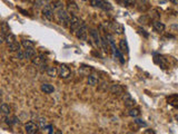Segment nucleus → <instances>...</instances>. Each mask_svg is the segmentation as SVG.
<instances>
[{
  "label": "nucleus",
  "mask_w": 178,
  "mask_h": 134,
  "mask_svg": "<svg viewBox=\"0 0 178 134\" xmlns=\"http://www.w3.org/2000/svg\"><path fill=\"white\" fill-rule=\"evenodd\" d=\"M38 125L33 122H28L25 125V130L27 134H36L38 132Z\"/></svg>",
  "instance_id": "8"
},
{
  "label": "nucleus",
  "mask_w": 178,
  "mask_h": 134,
  "mask_svg": "<svg viewBox=\"0 0 178 134\" xmlns=\"http://www.w3.org/2000/svg\"><path fill=\"white\" fill-rule=\"evenodd\" d=\"M37 125H38V127H40V128L47 127V121H46V118H44V117H39L38 122H37Z\"/></svg>",
  "instance_id": "26"
},
{
  "label": "nucleus",
  "mask_w": 178,
  "mask_h": 134,
  "mask_svg": "<svg viewBox=\"0 0 178 134\" xmlns=\"http://www.w3.org/2000/svg\"><path fill=\"white\" fill-rule=\"evenodd\" d=\"M90 37H91V39L94 40V42L97 46H100V44H101V38H100L99 36V33H98L97 29H90Z\"/></svg>",
  "instance_id": "11"
},
{
  "label": "nucleus",
  "mask_w": 178,
  "mask_h": 134,
  "mask_svg": "<svg viewBox=\"0 0 178 134\" xmlns=\"http://www.w3.org/2000/svg\"><path fill=\"white\" fill-rule=\"evenodd\" d=\"M21 46L25 49H27V48H33L35 47V42H31V40H28V39H23L21 42Z\"/></svg>",
  "instance_id": "22"
},
{
  "label": "nucleus",
  "mask_w": 178,
  "mask_h": 134,
  "mask_svg": "<svg viewBox=\"0 0 178 134\" xmlns=\"http://www.w3.org/2000/svg\"><path fill=\"white\" fill-rule=\"evenodd\" d=\"M5 42H7L8 45H12L14 42H17V39H16V36H15L14 34H11V33H9L7 36L5 37Z\"/></svg>",
  "instance_id": "21"
},
{
  "label": "nucleus",
  "mask_w": 178,
  "mask_h": 134,
  "mask_svg": "<svg viewBox=\"0 0 178 134\" xmlns=\"http://www.w3.org/2000/svg\"><path fill=\"white\" fill-rule=\"evenodd\" d=\"M153 28L156 33L160 34L165 30V25L161 21H159V20H156V21H154V24H153Z\"/></svg>",
  "instance_id": "13"
},
{
  "label": "nucleus",
  "mask_w": 178,
  "mask_h": 134,
  "mask_svg": "<svg viewBox=\"0 0 178 134\" xmlns=\"http://www.w3.org/2000/svg\"><path fill=\"white\" fill-rule=\"evenodd\" d=\"M129 134H130V133H129Z\"/></svg>",
  "instance_id": "36"
},
{
  "label": "nucleus",
  "mask_w": 178,
  "mask_h": 134,
  "mask_svg": "<svg viewBox=\"0 0 178 134\" xmlns=\"http://www.w3.org/2000/svg\"><path fill=\"white\" fill-rule=\"evenodd\" d=\"M42 16L47 20L51 21V20L53 19V17H55V10H53V6L49 5V3L44 5V8H42Z\"/></svg>",
  "instance_id": "5"
},
{
  "label": "nucleus",
  "mask_w": 178,
  "mask_h": 134,
  "mask_svg": "<svg viewBox=\"0 0 178 134\" xmlns=\"http://www.w3.org/2000/svg\"><path fill=\"white\" fill-rule=\"evenodd\" d=\"M20 48H21V44H19L18 42H14L12 45H9V50H10L11 53H14V51H19Z\"/></svg>",
  "instance_id": "23"
},
{
  "label": "nucleus",
  "mask_w": 178,
  "mask_h": 134,
  "mask_svg": "<svg viewBox=\"0 0 178 134\" xmlns=\"http://www.w3.org/2000/svg\"><path fill=\"white\" fill-rule=\"evenodd\" d=\"M122 100H124V104H125L126 107H128V109H131V107H134V105H135V100H134L133 97H131V95L129 94V93H125V94L122 95Z\"/></svg>",
  "instance_id": "7"
},
{
  "label": "nucleus",
  "mask_w": 178,
  "mask_h": 134,
  "mask_svg": "<svg viewBox=\"0 0 178 134\" xmlns=\"http://www.w3.org/2000/svg\"><path fill=\"white\" fill-rule=\"evenodd\" d=\"M0 105H1V104H0Z\"/></svg>",
  "instance_id": "35"
},
{
  "label": "nucleus",
  "mask_w": 178,
  "mask_h": 134,
  "mask_svg": "<svg viewBox=\"0 0 178 134\" xmlns=\"http://www.w3.org/2000/svg\"><path fill=\"white\" fill-rule=\"evenodd\" d=\"M90 5L95 8L98 9H103L105 11H108L112 9V6L109 1L107 0H90Z\"/></svg>",
  "instance_id": "2"
},
{
  "label": "nucleus",
  "mask_w": 178,
  "mask_h": 134,
  "mask_svg": "<svg viewBox=\"0 0 178 134\" xmlns=\"http://www.w3.org/2000/svg\"><path fill=\"white\" fill-rule=\"evenodd\" d=\"M3 42H5V38L2 36H0V44H2Z\"/></svg>",
  "instance_id": "32"
},
{
  "label": "nucleus",
  "mask_w": 178,
  "mask_h": 134,
  "mask_svg": "<svg viewBox=\"0 0 178 134\" xmlns=\"http://www.w3.org/2000/svg\"><path fill=\"white\" fill-rule=\"evenodd\" d=\"M41 91L44 94H51V93L55 92V87H53V85H51L49 83H44L41 85Z\"/></svg>",
  "instance_id": "14"
},
{
  "label": "nucleus",
  "mask_w": 178,
  "mask_h": 134,
  "mask_svg": "<svg viewBox=\"0 0 178 134\" xmlns=\"http://www.w3.org/2000/svg\"><path fill=\"white\" fill-rule=\"evenodd\" d=\"M68 14H71V16H77L79 12V8H78L77 3L75 1H69L68 2Z\"/></svg>",
  "instance_id": "10"
},
{
  "label": "nucleus",
  "mask_w": 178,
  "mask_h": 134,
  "mask_svg": "<svg viewBox=\"0 0 178 134\" xmlns=\"http://www.w3.org/2000/svg\"><path fill=\"white\" fill-rule=\"evenodd\" d=\"M0 113L2 115H5V116H9V114H10V107H9L8 104L2 103L0 105Z\"/></svg>",
  "instance_id": "18"
},
{
  "label": "nucleus",
  "mask_w": 178,
  "mask_h": 134,
  "mask_svg": "<svg viewBox=\"0 0 178 134\" xmlns=\"http://www.w3.org/2000/svg\"><path fill=\"white\" fill-rule=\"evenodd\" d=\"M57 70H58L59 77H61V78H67L68 76L70 75L69 67L66 66V65H60V66L57 68Z\"/></svg>",
  "instance_id": "9"
},
{
  "label": "nucleus",
  "mask_w": 178,
  "mask_h": 134,
  "mask_svg": "<svg viewBox=\"0 0 178 134\" xmlns=\"http://www.w3.org/2000/svg\"><path fill=\"white\" fill-rule=\"evenodd\" d=\"M110 92L115 95H120L124 93V89H122V87L120 86V85H118V84H114V85L110 86Z\"/></svg>",
  "instance_id": "16"
},
{
  "label": "nucleus",
  "mask_w": 178,
  "mask_h": 134,
  "mask_svg": "<svg viewBox=\"0 0 178 134\" xmlns=\"http://www.w3.org/2000/svg\"><path fill=\"white\" fill-rule=\"evenodd\" d=\"M75 35L79 40H83V42H86L87 39H88V29H87V25L85 22H83L80 25V27L76 30Z\"/></svg>",
  "instance_id": "4"
},
{
  "label": "nucleus",
  "mask_w": 178,
  "mask_h": 134,
  "mask_svg": "<svg viewBox=\"0 0 178 134\" xmlns=\"http://www.w3.org/2000/svg\"><path fill=\"white\" fill-rule=\"evenodd\" d=\"M55 17H56V19L58 20L60 24L67 25V24H69V21H70L69 14H68V11L65 10L64 8H60V9H58V10H56Z\"/></svg>",
  "instance_id": "1"
},
{
  "label": "nucleus",
  "mask_w": 178,
  "mask_h": 134,
  "mask_svg": "<svg viewBox=\"0 0 178 134\" xmlns=\"http://www.w3.org/2000/svg\"><path fill=\"white\" fill-rule=\"evenodd\" d=\"M120 1L124 6H130L135 3V0H120Z\"/></svg>",
  "instance_id": "28"
},
{
  "label": "nucleus",
  "mask_w": 178,
  "mask_h": 134,
  "mask_svg": "<svg viewBox=\"0 0 178 134\" xmlns=\"http://www.w3.org/2000/svg\"><path fill=\"white\" fill-rule=\"evenodd\" d=\"M17 58L18 59H25V51H22V50H19V51H17Z\"/></svg>",
  "instance_id": "29"
},
{
  "label": "nucleus",
  "mask_w": 178,
  "mask_h": 134,
  "mask_svg": "<svg viewBox=\"0 0 178 134\" xmlns=\"http://www.w3.org/2000/svg\"><path fill=\"white\" fill-rule=\"evenodd\" d=\"M87 83H88V85H90V86H96L98 83V78L96 75H94V74H91V75H89L88 78H87Z\"/></svg>",
  "instance_id": "20"
},
{
  "label": "nucleus",
  "mask_w": 178,
  "mask_h": 134,
  "mask_svg": "<svg viewBox=\"0 0 178 134\" xmlns=\"http://www.w3.org/2000/svg\"><path fill=\"white\" fill-rule=\"evenodd\" d=\"M167 102L169 105L178 109V94H172L169 96H167Z\"/></svg>",
  "instance_id": "12"
},
{
  "label": "nucleus",
  "mask_w": 178,
  "mask_h": 134,
  "mask_svg": "<svg viewBox=\"0 0 178 134\" xmlns=\"http://www.w3.org/2000/svg\"><path fill=\"white\" fill-rule=\"evenodd\" d=\"M119 49L120 51L124 54H127L128 51H129V47H128V44L126 39H121L119 42Z\"/></svg>",
  "instance_id": "17"
},
{
  "label": "nucleus",
  "mask_w": 178,
  "mask_h": 134,
  "mask_svg": "<svg viewBox=\"0 0 178 134\" xmlns=\"http://www.w3.org/2000/svg\"><path fill=\"white\" fill-rule=\"evenodd\" d=\"M36 56H37V51H36V49H35V47H33V48H27V49H25V57H26V58L33 59Z\"/></svg>",
  "instance_id": "15"
},
{
  "label": "nucleus",
  "mask_w": 178,
  "mask_h": 134,
  "mask_svg": "<svg viewBox=\"0 0 178 134\" xmlns=\"http://www.w3.org/2000/svg\"><path fill=\"white\" fill-rule=\"evenodd\" d=\"M83 22L80 21V19L78 18L77 16H71L70 17V21H69V27H70V31L72 33H76L78 28L80 27V25Z\"/></svg>",
  "instance_id": "6"
},
{
  "label": "nucleus",
  "mask_w": 178,
  "mask_h": 134,
  "mask_svg": "<svg viewBox=\"0 0 178 134\" xmlns=\"http://www.w3.org/2000/svg\"><path fill=\"white\" fill-rule=\"evenodd\" d=\"M107 39H108L109 44H110L111 49H112V54H114V57H116V58H118V59H119V60H120V63H121V64H125V59H124V56H122L121 51H120V50L116 47V45H115L114 39H112V37H111L110 35H107Z\"/></svg>",
  "instance_id": "3"
},
{
  "label": "nucleus",
  "mask_w": 178,
  "mask_h": 134,
  "mask_svg": "<svg viewBox=\"0 0 178 134\" xmlns=\"http://www.w3.org/2000/svg\"><path fill=\"white\" fill-rule=\"evenodd\" d=\"M112 27H114V30L117 35H121V34L124 33V30H125V29H124V26H122L120 22H114Z\"/></svg>",
  "instance_id": "19"
},
{
  "label": "nucleus",
  "mask_w": 178,
  "mask_h": 134,
  "mask_svg": "<svg viewBox=\"0 0 178 134\" xmlns=\"http://www.w3.org/2000/svg\"><path fill=\"white\" fill-rule=\"evenodd\" d=\"M55 134H62V133H61V132L60 131H57V132H56V133Z\"/></svg>",
  "instance_id": "33"
},
{
  "label": "nucleus",
  "mask_w": 178,
  "mask_h": 134,
  "mask_svg": "<svg viewBox=\"0 0 178 134\" xmlns=\"http://www.w3.org/2000/svg\"><path fill=\"white\" fill-rule=\"evenodd\" d=\"M135 123H136L138 126H140V127H142V126H144V127H146V126H147V123L144 122V121L140 120V118H138V117H137V118H135Z\"/></svg>",
  "instance_id": "27"
},
{
  "label": "nucleus",
  "mask_w": 178,
  "mask_h": 134,
  "mask_svg": "<svg viewBox=\"0 0 178 134\" xmlns=\"http://www.w3.org/2000/svg\"><path fill=\"white\" fill-rule=\"evenodd\" d=\"M128 114H129V116L134 117V118H137V117L140 115V112H139L138 109H134V107H131V109H129Z\"/></svg>",
  "instance_id": "24"
},
{
  "label": "nucleus",
  "mask_w": 178,
  "mask_h": 134,
  "mask_svg": "<svg viewBox=\"0 0 178 134\" xmlns=\"http://www.w3.org/2000/svg\"><path fill=\"white\" fill-rule=\"evenodd\" d=\"M142 134H156L154 130H145Z\"/></svg>",
  "instance_id": "30"
},
{
  "label": "nucleus",
  "mask_w": 178,
  "mask_h": 134,
  "mask_svg": "<svg viewBox=\"0 0 178 134\" xmlns=\"http://www.w3.org/2000/svg\"><path fill=\"white\" fill-rule=\"evenodd\" d=\"M85 1H87V0H85Z\"/></svg>",
  "instance_id": "34"
},
{
  "label": "nucleus",
  "mask_w": 178,
  "mask_h": 134,
  "mask_svg": "<svg viewBox=\"0 0 178 134\" xmlns=\"http://www.w3.org/2000/svg\"><path fill=\"white\" fill-rule=\"evenodd\" d=\"M47 74H48V76H50V77H56L57 74H58V70H57L56 67H48Z\"/></svg>",
  "instance_id": "25"
},
{
  "label": "nucleus",
  "mask_w": 178,
  "mask_h": 134,
  "mask_svg": "<svg viewBox=\"0 0 178 134\" xmlns=\"http://www.w3.org/2000/svg\"><path fill=\"white\" fill-rule=\"evenodd\" d=\"M169 1L174 3V5H178V0H169Z\"/></svg>",
  "instance_id": "31"
}]
</instances>
